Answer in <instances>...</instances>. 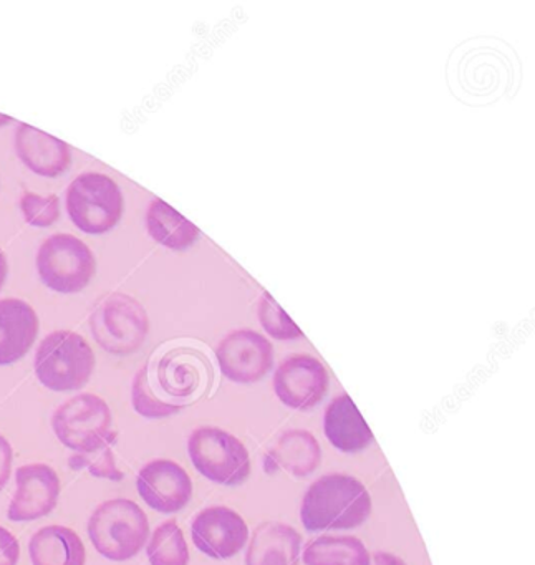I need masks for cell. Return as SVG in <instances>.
Masks as SVG:
<instances>
[{"label":"cell","instance_id":"44dd1931","mask_svg":"<svg viewBox=\"0 0 535 565\" xmlns=\"http://www.w3.org/2000/svg\"><path fill=\"white\" fill-rule=\"evenodd\" d=\"M32 565H85L87 551L74 529L54 524L35 532L29 542Z\"/></svg>","mask_w":535,"mask_h":565},{"label":"cell","instance_id":"603a6c76","mask_svg":"<svg viewBox=\"0 0 535 565\" xmlns=\"http://www.w3.org/2000/svg\"><path fill=\"white\" fill-rule=\"evenodd\" d=\"M145 224L151 239L171 250L188 249L200 237V230L160 198L148 204Z\"/></svg>","mask_w":535,"mask_h":565},{"label":"cell","instance_id":"277c9868","mask_svg":"<svg viewBox=\"0 0 535 565\" xmlns=\"http://www.w3.org/2000/svg\"><path fill=\"white\" fill-rule=\"evenodd\" d=\"M94 349L81 333L55 330L35 350V376L55 393L77 392L90 382L95 372Z\"/></svg>","mask_w":535,"mask_h":565},{"label":"cell","instance_id":"f546056e","mask_svg":"<svg viewBox=\"0 0 535 565\" xmlns=\"http://www.w3.org/2000/svg\"><path fill=\"white\" fill-rule=\"evenodd\" d=\"M12 462H14V449L6 436L0 435V491L8 486L12 475Z\"/></svg>","mask_w":535,"mask_h":565},{"label":"cell","instance_id":"9a60e30c","mask_svg":"<svg viewBox=\"0 0 535 565\" xmlns=\"http://www.w3.org/2000/svg\"><path fill=\"white\" fill-rule=\"evenodd\" d=\"M15 486L18 489L8 509L9 521H39L57 508L62 482L52 466L44 462L21 466L15 471Z\"/></svg>","mask_w":535,"mask_h":565},{"label":"cell","instance_id":"7402d4cb","mask_svg":"<svg viewBox=\"0 0 535 565\" xmlns=\"http://www.w3.org/2000/svg\"><path fill=\"white\" fill-rule=\"evenodd\" d=\"M300 562L303 565H372V554L356 535L327 532L303 545Z\"/></svg>","mask_w":535,"mask_h":565},{"label":"cell","instance_id":"8fae6325","mask_svg":"<svg viewBox=\"0 0 535 565\" xmlns=\"http://www.w3.org/2000/svg\"><path fill=\"white\" fill-rule=\"evenodd\" d=\"M329 386L325 365L309 353L286 356L274 372V393L283 406L296 412H309L320 405Z\"/></svg>","mask_w":535,"mask_h":565},{"label":"cell","instance_id":"7c38bea8","mask_svg":"<svg viewBox=\"0 0 535 565\" xmlns=\"http://www.w3.org/2000/svg\"><path fill=\"white\" fill-rule=\"evenodd\" d=\"M216 360L224 379L237 385H253L272 370L274 347L256 330L237 329L217 343Z\"/></svg>","mask_w":535,"mask_h":565},{"label":"cell","instance_id":"2e32d148","mask_svg":"<svg viewBox=\"0 0 535 565\" xmlns=\"http://www.w3.org/2000/svg\"><path fill=\"white\" fill-rule=\"evenodd\" d=\"M14 148L22 164L38 177H62L72 164L71 147L32 125H18Z\"/></svg>","mask_w":535,"mask_h":565},{"label":"cell","instance_id":"7a4b0ae2","mask_svg":"<svg viewBox=\"0 0 535 565\" xmlns=\"http://www.w3.org/2000/svg\"><path fill=\"white\" fill-rule=\"evenodd\" d=\"M373 512V499L359 478L345 472L320 476L303 492L300 522L310 532L362 527Z\"/></svg>","mask_w":535,"mask_h":565},{"label":"cell","instance_id":"ffe728a7","mask_svg":"<svg viewBox=\"0 0 535 565\" xmlns=\"http://www.w3.org/2000/svg\"><path fill=\"white\" fill-rule=\"evenodd\" d=\"M267 459L293 478H309L322 465V446L309 429H287L277 438Z\"/></svg>","mask_w":535,"mask_h":565},{"label":"cell","instance_id":"484cf974","mask_svg":"<svg viewBox=\"0 0 535 565\" xmlns=\"http://www.w3.org/2000/svg\"><path fill=\"white\" fill-rule=\"evenodd\" d=\"M257 317H259L260 326L266 330L267 335L282 342L289 340L302 339V330L297 323L287 316L286 310L276 302L269 292H264L257 303Z\"/></svg>","mask_w":535,"mask_h":565},{"label":"cell","instance_id":"9c48e42d","mask_svg":"<svg viewBox=\"0 0 535 565\" xmlns=\"http://www.w3.org/2000/svg\"><path fill=\"white\" fill-rule=\"evenodd\" d=\"M35 267L52 292L78 294L94 280L97 259L94 250L74 234H52L39 247Z\"/></svg>","mask_w":535,"mask_h":565},{"label":"cell","instance_id":"6da1fadb","mask_svg":"<svg viewBox=\"0 0 535 565\" xmlns=\"http://www.w3.org/2000/svg\"><path fill=\"white\" fill-rule=\"evenodd\" d=\"M517 78L512 52L491 39L466 42L451 55L448 82L452 94L469 105H491L511 94Z\"/></svg>","mask_w":535,"mask_h":565},{"label":"cell","instance_id":"f1b7e54d","mask_svg":"<svg viewBox=\"0 0 535 565\" xmlns=\"http://www.w3.org/2000/svg\"><path fill=\"white\" fill-rule=\"evenodd\" d=\"M21 558L19 539L0 525V565H18Z\"/></svg>","mask_w":535,"mask_h":565},{"label":"cell","instance_id":"ac0fdd59","mask_svg":"<svg viewBox=\"0 0 535 565\" xmlns=\"http://www.w3.org/2000/svg\"><path fill=\"white\" fill-rule=\"evenodd\" d=\"M41 330V320L31 303L15 297L0 299V366L24 359Z\"/></svg>","mask_w":535,"mask_h":565},{"label":"cell","instance_id":"cb8c5ba5","mask_svg":"<svg viewBox=\"0 0 535 565\" xmlns=\"http://www.w3.org/2000/svg\"><path fill=\"white\" fill-rule=\"evenodd\" d=\"M150 565H190V545L174 519L161 522L147 542Z\"/></svg>","mask_w":535,"mask_h":565},{"label":"cell","instance_id":"30bf717a","mask_svg":"<svg viewBox=\"0 0 535 565\" xmlns=\"http://www.w3.org/2000/svg\"><path fill=\"white\" fill-rule=\"evenodd\" d=\"M151 379L171 402L186 408L203 395L213 380L210 360L194 347L178 345L167 350L157 363H150Z\"/></svg>","mask_w":535,"mask_h":565},{"label":"cell","instance_id":"3957f363","mask_svg":"<svg viewBox=\"0 0 535 565\" xmlns=\"http://www.w3.org/2000/svg\"><path fill=\"white\" fill-rule=\"evenodd\" d=\"M88 537L95 551L111 562L137 557L150 539L147 512L127 498L101 502L88 519Z\"/></svg>","mask_w":535,"mask_h":565},{"label":"cell","instance_id":"4dcf8cb0","mask_svg":"<svg viewBox=\"0 0 535 565\" xmlns=\"http://www.w3.org/2000/svg\"><path fill=\"white\" fill-rule=\"evenodd\" d=\"M372 565H408L402 557L388 551H376L372 554Z\"/></svg>","mask_w":535,"mask_h":565},{"label":"cell","instance_id":"1f68e13d","mask_svg":"<svg viewBox=\"0 0 535 565\" xmlns=\"http://www.w3.org/2000/svg\"><path fill=\"white\" fill-rule=\"evenodd\" d=\"M8 257H6L4 250L0 249V290H2V287H4L6 280H8Z\"/></svg>","mask_w":535,"mask_h":565},{"label":"cell","instance_id":"e0dca14e","mask_svg":"<svg viewBox=\"0 0 535 565\" xmlns=\"http://www.w3.org/2000/svg\"><path fill=\"white\" fill-rule=\"evenodd\" d=\"M302 534L293 525L267 521L257 525L247 541L246 565H300Z\"/></svg>","mask_w":535,"mask_h":565},{"label":"cell","instance_id":"d4e9b609","mask_svg":"<svg viewBox=\"0 0 535 565\" xmlns=\"http://www.w3.org/2000/svg\"><path fill=\"white\" fill-rule=\"evenodd\" d=\"M131 405L138 415L148 419L168 418L183 412L184 406L168 399L151 379L150 363L141 366L131 383Z\"/></svg>","mask_w":535,"mask_h":565},{"label":"cell","instance_id":"5b68a950","mask_svg":"<svg viewBox=\"0 0 535 565\" xmlns=\"http://www.w3.org/2000/svg\"><path fill=\"white\" fill-rule=\"evenodd\" d=\"M186 448L194 469L214 484L233 488L250 478L249 449L227 429L200 426L191 433Z\"/></svg>","mask_w":535,"mask_h":565},{"label":"cell","instance_id":"8992f818","mask_svg":"<svg viewBox=\"0 0 535 565\" xmlns=\"http://www.w3.org/2000/svg\"><path fill=\"white\" fill-rule=\"evenodd\" d=\"M65 207L82 233L101 236L120 224L125 198L117 181L108 174L87 171L68 184Z\"/></svg>","mask_w":535,"mask_h":565},{"label":"cell","instance_id":"d6986e66","mask_svg":"<svg viewBox=\"0 0 535 565\" xmlns=\"http://www.w3.org/2000/svg\"><path fill=\"white\" fill-rule=\"evenodd\" d=\"M323 433L333 448L346 455H355L370 448L375 441L368 423L349 393L335 396L323 412Z\"/></svg>","mask_w":535,"mask_h":565},{"label":"cell","instance_id":"5bb4252c","mask_svg":"<svg viewBox=\"0 0 535 565\" xmlns=\"http://www.w3.org/2000/svg\"><path fill=\"white\" fill-rule=\"evenodd\" d=\"M137 491L148 508L160 514H176L193 499V479L173 459L160 458L147 462L138 471Z\"/></svg>","mask_w":535,"mask_h":565},{"label":"cell","instance_id":"d6a6232c","mask_svg":"<svg viewBox=\"0 0 535 565\" xmlns=\"http://www.w3.org/2000/svg\"><path fill=\"white\" fill-rule=\"evenodd\" d=\"M14 124V118L9 115L0 114V128L8 127V125Z\"/></svg>","mask_w":535,"mask_h":565},{"label":"cell","instance_id":"52a82bcc","mask_svg":"<svg viewBox=\"0 0 535 565\" xmlns=\"http://www.w3.org/2000/svg\"><path fill=\"white\" fill-rule=\"evenodd\" d=\"M95 342L111 355L138 352L150 333V317L135 297L114 292L98 300L90 316Z\"/></svg>","mask_w":535,"mask_h":565},{"label":"cell","instance_id":"4316f807","mask_svg":"<svg viewBox=\"0 0 535 565\" xmlns=\"http://www.w3.org/2000/svg\"><path fill=\"white\" fill-rule=\"evenodd\" d=\"M19 207L25 223L32 227L47 230L61 220V198L57 194L42 196L38 193H24L19 201Z\"/></svg>","mask_w":535,"mask_h":565},{"label":"cell","instance_id":"ba28073f","mask_svg":"<svg viewBox=\"0 0 535 565\" xmlns=\"http://www.w3.org/2000/svg\"><path fill=\"white\" fill-rule=\"evenodd\" d=\"M110 406L101 396L81 393L62 403L52 416V428L65 448L92 452L115 445L118 435L111 431Z\"/></svg>","mask_w":535,"mask_h":565},{"label":"cell","instance_id":"4fadbf2b","mask_svg":"<svg viewBox=\"0 0 535 565\" xmlns=\"http://www.w3.org/2000/svg\"><path fill=\"white\" fill-rule=\"evenodd\" d=\"M246 519L227 505H210L191 521V539L197 551L214 561L236 557L249 541Z\"/></svg>","mask_w":535,"mask_h":565},{"label":"cell","instance_id":"83f0119b","mask_svg":"<svg viewBox=\"0 0 535 565\" xmlns=\"http://www.w3.org/2000/svg\"><path fill=\"white\" fill-rule=\"evenodd\" d=\"M68 466L74 471H82L87 469L95 478L108 479V481H121L125 478L124 472L115 461L114 445L104 446L92 452H75L68 459Z\"/></svg>","mask_w":535,"mask_h":565}]
</instances>
